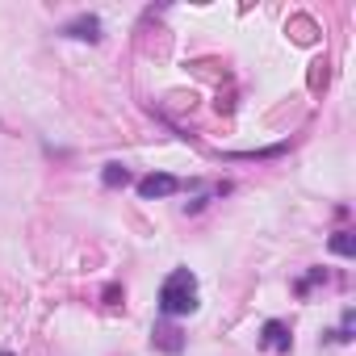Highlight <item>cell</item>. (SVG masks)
I'll return each mask as SVG.
<instances>
[{"label": "cell", "mask_w": 356, "mask_h": 356, "mask_svg": "<svg viewBox=\"0 0 356 356\" xmlns=\"http://www.w3.org/2000/svg\"><path fill=\"white\" fill-rule=\"evenodd\" d=\"M0 356H13V352H0Z\"/></svg>", "instance_id": "cell-9"}, {"label": "cell", "mask_w": 356, "mask_h": 356, "mask_svg": "<svg viewBox=\"0 0 356 356\" xmlns=\"http://www.w3.org/2000/svg\"><path fill=\"white\" fill-rule=\"evenodd\" d=\"M260 348H264V352H289V348H293L289 323H281V318H268V323L260 327Z\"/></svg>", "instance_id": "cell-5"}, {"label": "cell", "mask_w": 356, "mask_h": 356, "mask_svg": "<svg viewBox=\"0 0 356 356\" xmlns=\"http://www.w3.org/2000/svg\"><path fill=\"white\" fill-rule=\"evenodd\" d=\"M176 189H181V181H176L172 172H151V176H143V181H138V197H143V202H155V197H172Z\"/></svg>", "instance_id": "cell-4"}, {"label": "cell", "mask_w": 356, "mask_h": 356, "mask_svg": "<svg viewBox=\"0 0 356 356\" xmlns=\"http://www.w3.org/2000/svg\"><path fill=\"white\" fill-rule=\"evenodd\" d=\"M63 38H80V42H101V17L97 13H76L72 22L59 26Z\"/></svg>", "instance_id": "cell-3"}, {"label": "cell", "mask_w": 356, "mask_h": 356, "mask_svg": "<svg viewBox=\"0 0 356 356\" xmlns=\"http://www.w3.org/2000/svg\"><path fill=\"white\" fill-rule=\"evenodd\" d=\"M318 281H327V273H323V268H310V273H306L293 289H298V293H310V285H318Z\"/></svg>", "instance_id": "cell-8"}, {"label": "cell", "mask_w": 356, "mask_h": 356, "mask_svg": "<svg viewBox=\"0 0 356 356\" xmlns=\"http://www.w3.org/2000/svg\"><path fill=\"white\" fill-rule=\"evenodd\" d=\"M151 348L168 352V356H181L185 352V331L176 327V323H155L151 327Z\"/></svg>", "instance_id": "cell-2"}, {"label": "cell", "mask_w": 356, "mask_h": 356, "mask_svg": "<svg viewBox=\"0 0 356 356\" xmlns=\"http://www.w3.org/2000/svg\"><path fill=\"white\" fill-rule=\"evenodd\" d=\"M197 310V277L189 268H172L159 285V314L163 318H185Z\"/></svg>", "instance_id": "cell-1"}, {"label": "cell", "mask_w": 356, "mask_h": 356, "mask_svg": "<svg viewBox=\"0 0 356 356\" xmlns=\"http://www.w3.org/2000/svg\"><path fill=\"white\" fill-rule=\"evenodd\" d=\"M331 252L335 256H356V231H335L331 235Z\"/></svg>", "instance_id": "cell-7"}, {"label": "cell", "mask_w": 356, "mask_h": 356, "mask_svg": "<svg viewBox=\"0 0 356 356\" xmlns=\"http://www.w3.org/2000/svg\"><path fill=\"white\" fill-rule=\"evenodd\" d=\"M101 181H105V189L130 185V168H126V163H105V172H101Z\"/></svg>", "instance_id": "cell-6"}]
</instances>
